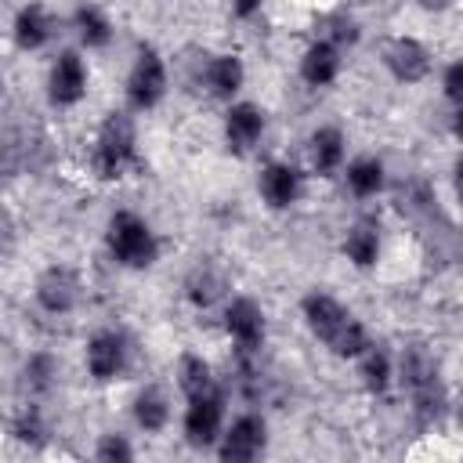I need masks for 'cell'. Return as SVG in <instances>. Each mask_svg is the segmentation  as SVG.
Here are the masks:
<instances>
[{"mask_svg":"<svg viewBox=\"0 0 463 463\" xmlns=\"http://www.w3.org/2000/svg\"><path fill=\"white\" fill-rule=\"evenodd\" d=\"M221 326H224V336L232 340L235 358H257L268 344V315L257 297H246V293L228 297L221 304Z\"/></svg>","mask_w":463,"mask_h":463,"instance_id":"6","label":"cell"},{"mask_svg":"<svg viewBox=\"0 0 463 463\" xmlns=\"http://www.w3.org/2000/svg\"><path fill=\"white\" fill-rule=\"evenodd\" d=\"M300 318H304L307 333H311L329 354H336V358H344V362H354V358L373 344L365 322H362L344 300H336V297L326 293V289L304 293V300H300Z\"/></svg>","mask_w":463,"mask_h":463,"instance_id":"1","label":"cell"},{"mask_svg":"<svg viewBox=\"0 0 463 463\" xmlns=\"http://www.w3.org/2000/svg\"><path fill=\"white\" fill-rule=\"evenodd\" d=\"M130 416H134V427L141 434H163L170 427V394L159 387V383H145L134 398H130Z\"/></svg>","mask_w":463,"mask_h":463,"instance_id":"21","label":"cell"},{"mask_svg":"<svg viewBox=\"0 0 463 463\" xmlns=\"http://www.w3.org/2000/svg\"><path fill=\"white\" fill-rule=\"evenodd\" d=\"M11 438L18 445H29V449H40L47 441V420H43V409L40 402L25 398V405L11 416Z\"/></svg>","mask_w":463,"mask_h":463,"instance_id":"27","label":"cell"},{"mask_svg":"<svg viewBox=\"0 0 463 463\" xmlns=\"http://www.w3.org/2000/svg\"><path fill=\"white\" fill-rule=\"evenodd\" d=\"M354 362H358V383L365 387V394L383 398L398 383V362L383 344H369Z\"/></svg>","mask_w":463,"mask_h":463,"instance_id":"20","label":"cell"},{"mask_svg":"<svg viewBox=\"0 0 463 463\" xmlns=\"http://www.w3.org/2000/svg\"><path fill=\"white\" fill-rule=\"evenodd\" d=\"M137 112L112 109L105 112V119L94 130V145H90V174L98 181H123L130 174H141L145 159L137 152Z\"/></svg>","mask_w":463,"mask_h":463,"instance_id":"2","label":"cell"},{"mask_svg":"<svg viewBox=\"0 0 463 463\" xmlns=\"http://www.w3.org/2000/svg\"><path fill=\"white\" fill-rule=\"evenodd\" d=\"M58 358L51 354V351H29L25 354V362H22V373H18V383H22V391H25V398H33V402H40V398H47L51 391H54V383H58Z\"/></svg>","mask_w":463,"mask_h":463,"instance_id":"26","label":"cell"},{"mask_svg":"<svg viewBox=\"0 0 463 463\" xmlns=\"http://www.w3.org/2000/svg\"><path fill=\"white\" fill-rule=\"evenodd\" d=\"M199 87H206L210 98L217 101H235L239 90L246 87V61L235 51H221V54H206V61L199 65Z\"/></svg>","mask_w":463,"mask_h":463,"instance_id":"15","label":"cell"},{"mask_svg":"<svg viewBox=\"0 0 463 463\" xmlns=\"http://www.w3.org/2000/svg\"><path fill=\"white\" fill-rule=\"evenodd\" d=\"M264 449H268V416L257 409H246L228 420L213 452L224 463H250V459H260Z\"/></svg>","mask_w":463,"mask_h":463,"instance_id":"11","label":"cell"},{"mask_svg":"<svg viewBox=\"0 0 463 463\" xmlns=\"http://www.w3.org/2000/svg\"><path fill=\"white\" fill-rule=\"evenodd\" d=\"M174 383L184 398H195V394H206V391H217V373L210 365V358H203L199 351H181L177 362H174Z\"/></svg>","mask_w":463,"mask_h":463,"instance_id":"25","label":"cell"},{"mask_svg":"<svg viewBox=\"0 0 463 463\" xmlns=\"http://www.w3.org/2000/svg\"><path fill=\"white\" fill-rule=\"evenodd\" d=\"M449 130H452V137L463 145V105H456V112H452V123H449Z\"/></svg>","mask_w":463,"mask_h":463,"instance_id":"33","label":"cell"},{"mask_svg":"<svg viewBox=\"0 0 463 463\" xmlns=\"http://www.w3.org/2000/svg\"><path fill=\"white\" fill-rule=\"evenodd\" d=\"M130 351L123 329H94L83 344V369L94 383H116L130 369Z\"/></svg>","mask_w":463,"mask_h":463,"instance_id":"10","label":"cell"},{"mask_svg":"<svg viewBox=\"0 0 463 463\" xmlns=\"http://www.w3.org/2000/svg\"><path fill=\"white\" fill-rule=\"evenodd\" d=\"M90 90V65L83 58V51L65 47L54 54L51 69H47V101L58 112L76 109Z\"/></svg>","mask_w":463,"mask_h":463,"instance_id":"9","label":"cell"},{"mask_svg":"<svg viewBox=\"0 0 463 463\" xmlns=\"http://www.w3.org/2000/svg\"><path fill=\"white\" fill-rule=\"evenodd\" d=\"M441 94L452 105H463V58H456L441 69Z\"/></svg>","mask_w":463,"mask_h":463,"instance_id":"30","label":"cell"},{"mask_svg":"<svg viewBox=\"0 0 463 463\" xmlns=\"http://www.w3.org/2000/svg\"><path fill=\"white\" fill-rule=\"evenodd\" d=\"M170 90V69H166V58L159 47L152 43H141L130 58V69H127V80H123V98H127V109L130 112H152L163 105Z\"/></svg>","mask_w":463,"mask_h":463,"instance_id":"5","label":"cell"},{"mask_svg":"<svg viewBox=\"0 0 463 463\" xmlns=\"http://www.w3.org/2000/svg\"><path fill=\"white\" fill-rule=\"evenodd\" d=\"M184 300L195 307V311H210L213 304H224L228 300V282L224 275L213 268V264H195L184 279Z\"/></svg>","mask_w":463,"mask_h":463,"instance_id":"24","label":"cell"},{"mask_svg":"<svg viewBox=\"0 0 463 463\" xmlns=\"http://www.w3.org/2000/svg\"><path fill=\"white\" fill-rule=\"evenodd\" d=\"M398 387L405 391L409 398V412L420 427H434L445 409H449V394H445V383H441V373H438V362L427 347L412 344L402 351L398 358Z\"/></svg>","mask_w":463,"mask_h":463,"instance_id":"3","label":"cell"},{"mask_svg":"<svg viewBox=\"0 0 463 463\" xmlns=\"http://www.w3.org/2000/svg\"><path fill=\"white\" fill-rule=\"evenodd\" d=\"M340 253L351 268L358 271H373L380 264L383 253V235H380V221L376 217H358L347 224L344 239H340Z\"/></svg>","mask_w":463,"mask_h":463,"instance_id":"18","label":"cell"},{"mask_svg":"<svg viewBox=\"0 0 463 463\" xmlns=\"http://www.w3.org/2000/svg\"><path fill=\"white\" fill-rule=\"evenodd\" d=\"M54 36V14L40 0H25L11 18V40L18 51H43Z\"/></svg>","mask_w":463,"mask_h":463,"instance_id":"19","label":"cell"},{"mask_svg":"<svg viewBox=\"0 0 463 463\" xmlns=\"http://www.w3.org/2000/svg\"><path fill=\"white\" fill-rule=\"evenodd\" d=\"M456 420H459V427H463V394H459V402H456Z\"/></svg>","mask_w":463,"mask_h":463,"instance_id":"34","label":"cell"},{"mask_svg":"<svg viewBox=\"0 0 463 463\" xmlns=\"http://www.w3.org/2000/svg\"><path fill=\"white\" fill-rule=\"evenodd\" d=\"M257 195L275 213L293 210L304 199V174H300V166L286 163V159H268L260 166V174H257Z\"/></svg>","mask_w":463,"mask_h":463,"instance_id":"14","label":"cell"},{"mask_svg":"<svg viewBox=\"0 0 463 463\" xmlns=\"http://www.w3.org/2000/svg\"><path fill=\"white\" fill-rule=\"evenodd\" d=\"M264 130H268V116L257 101H232L224 109L221 137H224V148L232 156H250L264 141Z\"/></svg>","mask_w":463,"mask_h":463,"instance_id":"13","label":"cell"},{"mask_svg":"<svg viewBox=\"0 0 463 463\" xmlns=\"http://www.w3.org/2000/svg\"><path fill=\"white\" fill-rule=\"evenodd\" d=\"M72 33L83 51H105L116 40V25H112L109 11L98 4H80L72 11Z\"/></svg>","mask_w":463,"mask_h":463,"instance_id":"23","label":"cell"},{"mask_svg":"<svg viewBox=\"0 0 463 463\" xmlns=\"http://www.w3.org/2000/svg\"><path fill=\"white\" fill-rule=\"evenodd\" d=\"M340 177H344L347 192L365 203V199L383 195V188H387V163L380 156H354V159H347Z\"/></svg>","mask_w":463,"mask_h":463,"instance_id":"22","label":"cell"},{"mask_svg":"<svg viewBox=\"0 0 463 463\" xmlns=\"http://www.w3.org/2000/svg\"><path fill=\"white\" fill-rule=\"evenodd\" d=\"M228 427V394L224 387L184 398V412H181V438L188 449L195 452H213L221 434Z\"/></svg>","mask_w":463,"mask_h":463,"instance_id":"7","label":"cell"},{"mask_svg":"<svg viewBox=\"0 0 463 463\" xmlns=\"http://www.w3.org/2000/svg\"><path fill=\"white\" fill-rule=\"evenodd\" d=\"M105 253L123 271H148L163 257L159 232L137 210H112L105 221Z\"/></svg>","mask_w":463,"mask_h":463,"instance_id":"4","label":"cell"},{"mask_svg":"<svg viewBox=\"0 0 463 463\" xmlns=\"http://www.w3.org/2000/svg\"><path fill=\"white\" fill-rule=\"evenodd\" d=\"M94 459H98V463H130V459H134V445H130L127 434L109 430V434L98 438V445H94Z\"/></svg>","mask_w":463,"mask_h":463,"instance_id":"28","label":"cell"},{"mask_svg":"<svg viewBox=\"0 0 463 463\" xmlns=\"http://www.w3.org/2000/svg\"><path fill=\"white\" fill-rule=\"evenodd\" d=\"M340 72H344V51H340L336 43H329L326 36L311 40V43L300 51V58H297V76H300V83L311 87V90L333 87V83L340 80Z\"/></svg>","mask_w":463,"mask_h":463,"instance_id":"16","label":"cell"},{"mask_svg":"<svg viewBox=\"0 0 463 463\" xmlns=\"http://www.w3.org/2000/svg\"><path fill=\"white\" fill-rule=\"evenodd\" d=\"M380 65L387 69V76L402 87H416L434 72V54L430 47L412 36V33H394L380 40Z\"/></svg>","mask_w":463,"mask_h":463,"instance_id":"8","label":"cell"},{"mask_svg":"<svg viewBox=\"0 0 463 463\" xmlns=\"http://www.w3.org/2000/svg\"><path fill=\"white\" fill-rule=\"evenodd\" d=\"M80 293H83L80 275H76L72 268H65V264L43 268V271L36 275V282H33V304H36L43 315H51V318L72 315V311L80 307Z\"/></svg>","mask_w":463,"mask_h":463,"instance_id":"12","label":"cell"},{"mask_svg":"<svg viewBox=\"0 0 463 463\" xmlns=\"http://www.w3.org/2000/svg\"><path fill=\"white\" fill-rule=\"evenodd\" d=\"M452 192H456V199L463 203V145H459V156H456V163H452Z\"/></svg>","mask_w":463,"mask_h":463,"instance_id":"32","label":"cell"},{"mask_svg":"<svg viewBox=\"0 0 463 463\" xmlns=\"http://www.w3.org/2000/svg\"><path fill=\"white\" fill-rule=\"evenodd\" d=\"M264 11V0H232V18L235 22H253Z\"/></svg>","mask_w":463,"mask_h":463,"instance_id":"31","label":"cell"},{"mask_svg":"<svg viewBox=\"0 0 463 463\" xmlns=\"http://www.w3.org/2000/svg\"><path fill=\"white\" fill-rule=\"evenodd\" d=\"M322 36H326L329 43H336L340 51H344V47H354V43H358V22H354L347 11H336V14H329Z\"/></svg>","mask_w":463,"mask_h":463,"instance_id":"29","label":"cell"},{"mask_svg":"<svg viewBox=\"0 0 463 463\" xmlns=\"http://www.w3.org/2000/svg\"><path fill=\"white\" fill-rule=\"evenodd\" d=\"M304 152H307V170L315 177H336L347 166V134L333 123H322L307 134Z\"/></svg>","mask_w":463,"mask_h":463,"instance_id":"17","label":"cell"}]
</instances>
